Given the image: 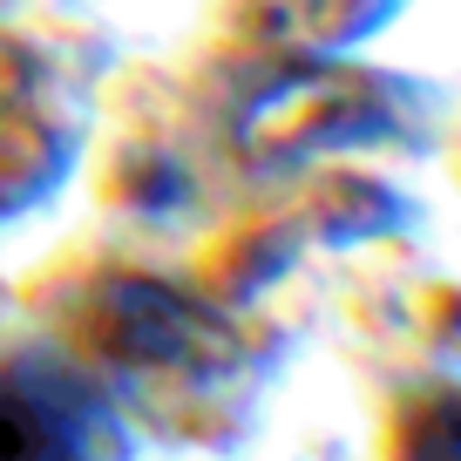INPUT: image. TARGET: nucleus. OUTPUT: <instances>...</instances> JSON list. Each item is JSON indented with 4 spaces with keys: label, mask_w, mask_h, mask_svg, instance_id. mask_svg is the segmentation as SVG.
I'll return each instance as SVG.
<instances>
[{
    "label": "nucleus",
    "mask_w": 461,
    "mask_h": 461,
    "mask_svg": "<svg viewBox=\"0 0 461 461\" xmlns=\"http://www.w3.org/2000/svg\"><path fill=\"white\" fill-rule=\"evenodd\" d=\"M0 461H122L95 380L61 353H0Z\"/></svg>",
    "instance_id": "obj_1"
},
{
    "label": "nucleus",
    "mask_w": 461,
    "mask_h": 461,
    "mask_svg": "<svg viewBox=\"0 0 461 461\" xmlns=\"http://www.w3.org/2000/svg\"><path fill=\"white\" fill-rule=\"evenodd\" d=\"M75 149H82V115L61 75L34 48L0 34V217L41 203L68 176Z\"/></svg>",
    "instance_id": "obj_2"
},
{
    "label": "nucleus",
    "mask_w": 461,
    "mask_h": 461,
    "mask_svg": "<svg viewBox=\"0 0 461 461\" xmlns=\"http://www.w3.org/2000/svg\"><path fill=\"white\" fill-rule=\"evenodd\" d=\"M407 0H211V21L224 41L265 48V55H353L374 41Z\"/></svg>",
    "instance_id": "obj_3"
},
{
    "label": "nucleus",
    "mask_w": 461,
    "mask_h": 461,
    "mask_svg": "<svg viewBox=\"0 0 461 461\" xmlns=\"http://www.w3.org/2000/svg\"><path fill=\"white\" fill-rule=\"evenodd\" d=\"M82 326H95V346L115 353L122 366H157V360H176L190 353L203 312L184 299V292L157 285L149 272H109L95 285V305L82 312Z\"/></svg>",
    "instance_id": "obj_4"
},
{
    "label": "nucleus",
    "mask_w": 461,
    "mask_h": 461,
    "mask_svg": "<svg viewBox=\"0 0 461 461\" xmlns=\"http://www.w3.org/2000/svg\"><path fill=\"white\" fill-rule=\"evenodd\" d=\"M305 224L319 238H374V230H393L407 217V197L393 176L360 170V163H326V170L305 184Z\"/></svg>",
    "instance_id": "obj_5"
},
{
    "label": "nucleus",
    "mask_w": 461,
    "mask_h": 461,
    "mask_svg": "<svg viewBox=\"0 0 461 461\" xmlns=\"http://www.w3.org/2000/svg\"><path fill=\"white\" fill-rule=\"evenodd\" d=\"M387 461H461V380L428 374L387 407Z\"/></svg>",
    "instance_id": "obj_6"
},
{
    "label": "nucleus",
    "mask_w": 461,
    "mask_h": 461,
    "mask_svg": "<svg viewBox=\"0 0 461 461\" xmlns=\"http://www.w3.org/2000/svg\"><path fill=\"white\" fill-rule=\"evenodd\" d=\"M102 190L115 197V211H136V217H163L176 211V203L190 197V176L176 157H163L157 143H143V136H130V143L115 149L109 176H102Z\"/></svg>",
    "instance_id": "obj_7"
},
{
    "label": "nucleus",
    "mask_w": 461,
    "mask_h": 461,
    "mask_svg": "<svg viewBox=\"0 0 461 461\" xmlns=\"http://www.w3.org/2000/svg\"><path fill=\"white\" fill-rule=\"evenodd\" d=\"M447 176L461 184V115H455V130H447Z\"/></svg>",
    "instance_id": "obj_8"
}]
</instances>
